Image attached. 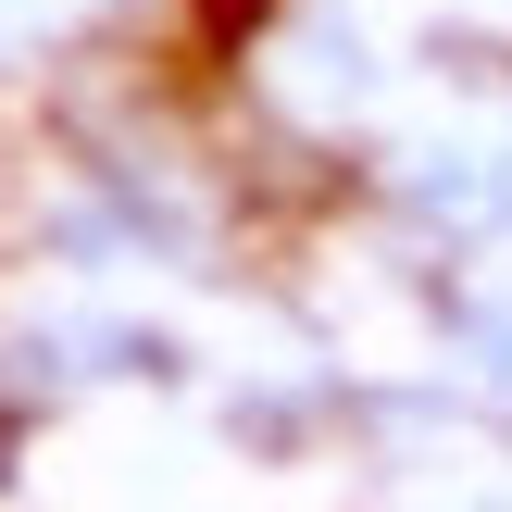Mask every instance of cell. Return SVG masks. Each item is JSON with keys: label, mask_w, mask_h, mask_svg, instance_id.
<instances>
[{"label": "cell", "mask_w": 512, "mask_h": 512, "mask_svg": "<svg viewBox=\"0 0 512 512\" xmlns=\"http://www.w3.org/2000/svg\"><path fill=\"white\" fill-rule=\"evenodd\" d=\"M500 375H512V338H500Z\"/></svg>", "instance_id": "6da1fadb"}, {"label": "cell", "mask_w": 512, "mask_h": 512, "mask_svg": "<svg viewBox=\"0 0 512 512\" xmlns=\"http://www.w3.org/2000/svg\"><path fill=\"white\" fill-rule=\"evenodd\" d=\"M0 450H13V425H0Z\"/></svg>", "instance_id": "7a4b0ae2"}]
</instances>
